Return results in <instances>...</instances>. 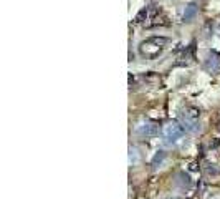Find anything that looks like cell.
Wrapping results in <instances>:
<instances>
[{"label": "cell", "instance_id": "obj_7", "mask_svg": "<svg viewBox=\"0 0 220 199\" xmlns=\"http://www.w3.org/2000/svg\"><path fill=\"white\" fill-rule=\"evenodd\" d=\"M142 159V154H141V151H139L137 146H129V164L131 166H134L137 164V163H141Z\"/></svg>", "mask_w": 220, "mask_h": 199}, {"label": "cell", "instance_id": "obj_4", "mask_svg": "<svg viewBox=\"0 0 220 199\" xmlns=\"http://www.w3.org/2000/svg\"><path fill=\"white\" fill-rule=\"evenodd\" d=\"M159 133V125L152 120H144L141 123H137L136 126V134L141 138H154Z\"/></svg>", "mask_w": 220, "mask_h": 199}, {"label": "cell", "instance_id": "obj_2", "mask_svg": "<svg viewBox=\"0 0 220 199\" xmlns=\"http://www.w3.org/2000/svg\"><path fill=\"white\" fill-rule=\"evenodd\" d=\"M166 43H167V38H164V37H151L146 42L141 43L139 50H141V53L146 58H151V60H152V58H156L162 51Z\"/></svg>", "mask_w": 220, "mask_h": 199}, {"label": "cell", "instance_id": "obj_8", "mask_svg": "<svg viewBox=\"0 0 220 199\" xmlns=\"http://www.w3.org/2000/svg\"><path fill=\"white\" fill-rule=\"evenodd\" d=\"M164 161H166V153L164 151H157V153L154 154L152 161H151V166H152V169H159L164 164Z\"/></svg>", "mask_w": 220, "mask_h": 199}, {"label": "cell", "instance_id": "obj_1", "mask_svg": "<svg viewBox=\"0 0 220 199\" xmlns=\"http://www.w3.org/2000/svg\"><path fill=\"white\" fill-rule=\"evenodd\" d=\"M200 111L195 108H187L179 113V120H181V125L184 126L185 131L189 133H199L200 131Z\"/></svg>", "mask_w": 220, "mask_h": 199}, {"label": "cell", "instance_id": "obj_6", "mask_svg": "<svg viewBox=\"0 0 220 199\" xmlns=\"http://www.w3.org/2000/svg\"><path fill=\"white\" fill-rule=\"evenodd\" d=\"M197 12H199V7H197L195 2L187 3V7H185V10H184V15H182V20L184 22H192L195 19Z\"/></svg>", "mask_w": 220, "mask_h": 199}, {"label": "cell", "instance_id": "obj_5", "mask_svg": "<svg viewBox=\"0 0 220 199\" xmlns=\"http://www.w3.org/2000/svg\"><path fill=\"white\" fill-rule=\"evenodd\" d=\"M205 68L208 70L210 73L213 75H217L220 73V53L215 50H210V51H207V56H205Z\"/></svg>", "mask_w": 220, "mask_h": 199}, {"label": "cell", "instance_id": "obj_3", "mask_svg": "<svg viewBox=\"0 0 220 199\" xmlns=\"http://www.w3.org/2000/svg\"><path fill=\"white\" fill-rule=\"evenodd\" d=\"M184 126L177 121H169L167 125L162 128V138H164L166 144H176L184 138Z\"/></svg>", "mask_w": 220, "mask_h": 199}, {"label": "cell", "instance_id": "obj_9", "mask_svg": "<svg viewBox=\"0 0 220 199\" xmlns=\"http://www.w3.org/2000/svg\"><path fill=\"white\" fill-rule=\"evenodd\" d=\"M147 13H149V12H147V8L144 7V8H141V10L137 12V15H136V19H134V20H136L137 23H141V22H144V20H146Z\"/></svg>", "mask_w": 220, "mask_h": 199}]
</instances>
